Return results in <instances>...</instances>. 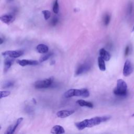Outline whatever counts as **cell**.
<instances>
[{
  "label": "cell",
  "instance_id": "cell-1",
  "mask_svg": "<svg viewBox=\"0 0 134 134\" xmlns=\"http://www.w3.org/2000/svg\"><path fill=\"white\" fill-rule=\"evenodd\" d=\"M111 116H97L93 117L91 119H86L81 122H77L75 124V127L80 130H82L86 128H91L100 125L101 123L105 122L110 119Z\"/></svg>",
  "mask_w": 134,
  "mask_h": 134
},
{
  "label": "cell",
  "instance_id": "cell-2",
  "mask_svg": "<svg viewBox=\"0 0 134 134\" xmlns=\"http://www.w3.org/2000/svg\"><path fill=\"white\" fill-rule=\"evenodd\" d=\"M90 96L89 91L85 88L82 89H72L64 93L63 97L65 98H69L73 97H82L88 98Z\"/></svg>",
  "mask_w": 134,
  "mask_h": 134
},
{
  "label": "cell",
  "instance_id": "cell-3",
  "mask_svg": "<svg viewBox=\"0 0 134 134\" xmlns=\"http://www.w3.org/2000/svg\"><path fill=\"white\" fill-rule=\"evenodd\" d=\"M127 85L125 81L122 79H118L117 81L116 87L114 89V94L119 97H126L127 94Z\"/></svg>",
  "mask_w": 134,
  "mask_h": 134
},
{
  "label": "cell",
  "instance_id": "cell-4",
  "mask_svg": "<svg viewBox=\"0 0 134 134\" xmlns=\"http://www.w3.org/2000/svg\"><path fill=\"white\" fill-rule=\"evenodd\" d=\"M53 82V78L50 77L43 80H39L34 83V87L37 89H42L49 88Z\"/></svg>",
  "mask_w": 134,
  "mask_h": 134
},
{
  "label": "cell",
  "instance_id": "cell-5",
  "mask_svg": "<svg viewBox=\"0 0 134 134\" xmlns=\"http://www.w3.org/2000/svg\"><path fill=\"white\" fill-rule=\"evenodd\" d=\"M91 68V64L88 62H84L80 64L75 71V74L76 75H79L83 74L88 72Z\"/></svg>",
  "mask_w": 134,
  "mask_h": 134
},
{
  "label": "cell",
  "instance_id": "cell-6",
  "mask_svg": "<svg viewBox=\"0 0 134 134\" xmlns=\"http://www.w3.org/2000/svg\"><path fill=\"white\" fill-rule=\"evenodd\" d=\"M24 53L23 50H8L2 53V55L13 58H17L21 57Z\"/></svg>",
  "mask_w": 134,
  "mask_h": 134
},
{
  "label": "cell",
  "instance_id": "cell-7",
  "mask_svg": "<svg viewBox=\"0 0 134 134\" xmlns=\"http://www.w3.org/2000/svg\"><path fill=\"white\" fill-rule=\"evenodd\" d=\"M133 66L132 62L129 60H127L124 64L123 73L125 76H129L133 72Z\"/></svg>",
  "mask_w": 134,
  "mask_h": 134
},
{
  "label": "cell",
  "instance_id": "cell-8",
  "mask_svg": "<svg viewBox=\"0 0 134 134\" xmlns=\"http://www.w3.org/2000/svg\"><path fill=\"white\" fill-rule=\"evenodd\" d=\"M23 120V117H20L17 119L16 122L14 124L10 125L6 129V131L5 132V133L6 134H12L14 133L16 130L17 127L20 125V124L22 123V122Z\"/></svg>",
  "mask_w": 134,
  "mask_h": 134
},
{
  "label": "cell",
  "instance_id": "cell-9",
  "mask_svg": "<svg viewBox=\"0 0 134 134\" xmlns=\"http://www.w3.org/2000/svg\"><path fill=\"white\" fill-rule=\"evenodd\" d=\"M15 20V16L13 13H8V14H4L1 17V21L7 25L12 23Z\"/></svg>",
  "mask_w": 134,
  "mask_h": 134
},
{
  "label": "cell",
  "instance_id": "cell-10",
  "mask_svg": "<svg viewBox=\"0 0 134 134\" xmlns=\"http://www.w3.org/2000/svg\"><path fill=\"white\" fill-rule=\"evenodd\" d=\"M17 63L20 64L21 66H25L26 65H36L39 64V62L37 60H17L16 61Z\"/></svg>",
  "mask_w": 134,
  "mask_h": 134
},
{
  "label": "cell",
  "instance_id": "cell-11",
  "mask_svg": "<svg viewBox=\"0 0 134 134\" xmlns=\"http://www.w3.org/2000/svg\"><path fill=\"white\" fill-rule=\"evenodd\" d=\"M75 111L74 110H62L57 113V116L59 118H65L73 114Z\"/></svg>",
  "mask_w": 134,
  "mask_h": 134
},
{
  "label": "cell",
  "instance_id": "cell-12",
  "mask_svg": "<svg viewBox=\"0 0 134 134\" xmlns=\"http://www.w3.org/2000/svg\"><path fill=\"white\" fill-rule=\"evenodd\" d=\"M15 60V58H11L9 57H7L6 58V59L4 60V71L5 72H6L11 68L12 64L13 63Z\"/></svg>",
  "mask_w": 134,
  "mask_h": 134
},
{
  "label": "cell",
  "instance_id": "cell-13",
  "mask_svg": "<svg viewBox=\"0 0 134 134\" xmlns=\"http://www.w3.org/2000/svg\"><path fill=\"white\" fill-rule=\"evenodd\" d=\"M99 54L100 55V57H102L105 61H108L111 59V56L110 53L104 48H102L100 50Z\"/></svg>",
  "mask_w": 134,
  "mask_h": 134
},
{
  "label": "cell",
  "instance_id": "cell-14",
  "mask_svg": "<svg viewBox=\"0 0 134 134\" xmlns=\"http://www.w3.org/2000/svg\"><path fill=\"white\" fill-rule=\"evenodd\" d=\"M36 50L38 52L42 53V54H45V53H47L49 50L48 47L43 44H39L36 47Z\"/></svg>",
  "mask_w": 134,
  "mask_h": 134
},
{
  "label": "cell",
  "instance_id": "cell-15",
  "mask_svg": "<svg viewBox=\"0 0 134 134\" xmlns=\"http://www.w3.org/2000/svg\"><path fill=\"white\" fill-rule=\"evenodd\" d=\"M51 133L55 134H62L65 133V130L64 128L60 125H55L52 128Z\"/></svg>",
  "mask_w": 134,
  "mask_h": 134
},
{
  "label": "cell",
  "instance_id": "cell-16",
  "mask_svg": "<svg viewBox=\"0 0 134 134\" xmlns=\"http://www.w3.org/2000/svg\"><path fill=\"white\" fill-rule=\"evenodd\" d=\"M76 103L79 105L80 106L84 107L86 106L89 108H93V104L92 103L90 102H87L83 100H79L76 101Z\"/></svg>",
  "mask_w": 134,
  "mask_h": 134
},
{
  "label": "cell",
  "instance_id": "cell-17",
  "mask_svg": "<svg viewBox=\"0 0 134 134\" xmlns=\"http://www.w3.org/2000/svg\"><path fill=\"white\" fill-rule=\"evenodd\" d=\"M98 65L101 71H105L106 70V65L105 63V60L100 56L98 58Z\"/></svg>",
  "mask_w": 134,
  "mask_h": 134
},
{
  "label": "cell",
  "instance_id": "cell-18",
  "mask_svg": "<svg viewBox=\"0 0 134 134\" xmlns=\"http://www.w3.org/2000/svg\"><path fill=\"white\" fill-rule=\"evenodd\" d=\"M52 11L56 14H58L59 11V3L58 0H54L52 5Z\"/></svg>",
  "mask_w": 134,
  "mask_h": 134
},
{
  "label": "cell",
  "instance_id": "cell-19",
  "mask_svg": "<svg viewBox=\"0 0 134 134\" xmlns=\"http://www.w3.org/2000/svg\"><path fill=\"white\" fill-rule=\"evenodd\" d=\"M53 55V53L52 52L50 53H45V55H43L41 58L39 59V62H43L46 60H47L48 59H49L52 55Z\"/></svg>",
  "mask_w": 134,
  "mask_h": 134
},
{
  "label": "cell",
  "instance_id": "cell-20",
  "mask_svg": "<svg viewBox=\"0 0 134 134\" xmlns=\"http://www.w3.org/2000/svg\"><path fill=\"white\" fill-rule=\"evenodd\" d=\"M111 21V16L108 13H106V14L104 15L103 21V24L105 26H108L109 24L110 23Z\"/></svg>",
  "mask_w": 134,
  "mask_h": 134
},
{
  "label": "cell",
  "instance_id": "cell-21",
  "mask_svg": "<svg viewBox=\"0 0 134 134\" xmlns=\"http://www.w3.org/2000/svg\"><path fill=\"white\" fill-rule=\"evenodd\" d=\"M14 82L12 81H5L4 84H3L2 87L4 89H7V88H9L12 87L14 86Z\"/></svg>",
  "mask_w": 134,
  "mask_h": 134
},
{
  "label": "cell",
  "instance_id": "cell-22",
  "mask_svg": "<svg viewBox=\"0 0 134 134\" xmlns=\"http://www.w3.org/2000/svg\"><path fill=\"white\" fill-rule=\"evenodd\" d=\"M45 20H48L51 16V12L48 10H44L42 12Z\"/></svg>",
  "mask_w": 134,
  "mask_h": 134
},
{
  "label": "cell",
  "instance_id": "cell-23",
  "mask_svg": "<svg viewBox=\"0 0 134 134\" xmlns=\"http://www.w3.org/2000/svg\"><path fill=\"white\" fill-rule=\"evenodd\" d=\"M133 11V4L131 2H130L128 4V6H127V14L128 15L131 14Z\"/></svg>",
  "mask_w": 134,
  "mask_h": 134
},
{
  "label": "cell",
  "instance_id": "cell-24",
  "mask_svg": "<svg viewBox=\"0 0 134 134\" xmlns=\"http://www.w3.org/2000/svg\"><path fill=\"white\" fill-rule=\"evenodd\" d=\"M10 94H11L10 91H1V97H0V98H1V99H2L3 98H5L9 96Z\"/></svg>",
  "mask_w": 134,
  "mask_h": 134
},
{
  "label": "cell",
  "instance_id": "cell-25",
  "mask_svg": "<svg viewBox=\"0 0 134 134\" xmlns=\"http://www.w3.org/2000/svg\"><path fill=\"white\" fill-rule=\"evenodd\" d=\"M59 22V18L57 16H55L52 18V19L51 21L50 24L52 26H55Z\"/></svg>",
  "mask_w": 134,
  "mask_h": 134
},
{
  "label": "cell",
  "instance_id": "cell-26",
  "mask_svg": "<svg viewBox=\"0 0 134 134\" xmlns=\"http://www.w3.org/2000/svg\"><path fill=\"white\" fill-rule=\"evenodd\" d=\"M129 51H130L129 46H127L126 47L125 51V56H127L128 55Z\"/></svg>",
  "mask_w": 134,
  "mask_h": 134
},
{
  "label": "cell",
  "instance_id": "cell-27",
  "mask_svg": "<svg viewBox=\"0 0 134 134\" xmlns=\"http://www.w3.org/2000/svg\"><path fill=\"white\" fill-rule=\"evenodd\" d=\"M1 42V43H0V45H2L4 41H3V39H2V38H1V42Z\"/></svg>",
  "mask_w": 134,
  "mask_h": 134
},
{
  "label": "cell",
  "instance_id": "cell-28",
  "mask_svg": "<svg viewBox=\"0 0 134 134\" xmlns=\"http://www.w3.org/2000/svg\"><path fill=\"white\" fill-rule=\"evenodd\" d=\"M33 102H35V103L36 104V101L35 99H33Z\"/></svg>",
  "mask_w": 134,
  "mask_h": 134
},
{
  "label": "cell",
  "instance_id": "cell-29",
  "mask_svg": "<svg viewBox=\"0 0 134 134\" xmlns=\"http://www.w3.org/2000/svg\"><path fill=\"white\" fill-rule=\"evenodd\" d=\"M134 32V25H133V27L132 30V32Z\"/></svg>",
  "mask_w": 134,
  "mask_h": 134
},
{
  "label": "cell",
  "instance_id": "cell-30",
  "mask_svg": "<svg viewBox=\"0 0 134 134\" xmlns=\"http://www.w3.org/2000/svg\"><path fill=\"white\" fill-rule=\"evenodd\" d=\"M132 117H134V113L132 115Z\"/></svg>",
  "mask_w": 134,
  "mask_h": 134
}]
</instances>
